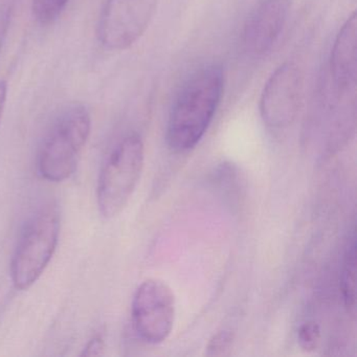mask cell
<instances>
[{
    "label": "cell",
    "instance_id": "cell-1",
    "mask_svg": "<svg viewBox=\"0 0 357 357\" xmlns=\"http://www.w3.org/2000/svg\"><path fill=\"white\" fill-rule=\"evenodd\" d=\"M225 87L222 68L208 66L187 81L175 100L167 125V144L175 153L194 149L218 109Z\"/></svg>",
    "mask_w": 357,
    "mask_h": 357
},
{
    "label": "cell",
    "instance_id": "cell-2",
    "mask_svg": "<svg viewBox=\"0 0 357 357\" xmlns=\"http://www.w3.org/2000/svg\"><path fill=\"white\" fill-rule=\"evenodd\" d=\"M91 131V116L83 105L62 110L43 137L37 158V169L45 181L61 183L70 178L78 166Z\"/></svg>",
    "mask_w": 357,
    "mask_h": 357
},
{
    "label": "cell",
    "instance_id": "cell-3",
    "mask_svg": "<svg viewBox=\"0 0 357 357\" xmlns=\"http://www.w3.org/2000/svg\"><path fill=\"white\" fill-rule=\"evenodd\" d=\"M144 162L145 146L137 133L127 135L112 150L98 183V206L104 218H114L126 208L141 179Z\"/></svg>",
    "mask_w": 357,
    "mask_h": 357
},
{
    "label": "cell",
    "instance_id": "cell-4",
    "mask_svg": "<svg viewBox=\"0 0 357 357\" xmlns=\"http://www.w3.org/2000/svg\"><path fill=\"white\" fill-rule=\"evenodd\" d=\"M59 234V213L54 206H45L29 221L12 259L11 278L16 289H29L45 273Z\"/></svg>",
    "mask_w": 357,
    "mask_h": 357
},
{
    "label": "cell",
    "instance_id": "cell-5",
    "mask_svg": "<svg viewBox=\"0 0 357 357\" xmlns=\"http://www.w3.org/2000/svg\"><path fill=\"white\" fill-rule=\"evenodd\" d=\"M158 0H106L98 24V38L108 51L135 45L155 14Z\"/></svg>",
    "mask_w": 357,
    "mask_h": 357
},
{
    "label": "cell",
    "instance_id": "cell-6",
    "mask_svg": "<svg viewBox=\"0 0 357 357\" xmlns=\"http://www.w3.org/2000/svg\"><path fill=\"white\" fill-rule=\"evenodd\" d=\"M176 301L172 288L158 279L144 281L132 301V321L135 331L144 342H164L173 330Z\"/></svg>",
    "mask_w": 357,
    "mask_h": 357
},
{
    "label": "cell",
    "instance_id": "cell-7",
    "mask_svg": "<svg viewBox=\"0 0 357 357\" xmlns=\"http://www.w3.org/2000/svg\"><path fill=\"white\" fill-rule=\"evenodd\" d=\"M303 93V75L296 64L286 62L271 75L263 89L260 112L267 126L283 129L296 120Z\"/></svg>",
    "mask_w": 357,
    "mask_h": 357
},
{
    "label": "cell",
    "instance_id": "cell-8",
    "mask_svg": "<svg viewBox=\"0 0 357 357\" xmlns=\"http://www.w3.org/2000/svg\"><path fill=\"white\" fill-rule=\"evenodd\" d=\"M286 0H265L246 22L243 43L246 51L263 56L279 39L287 17Z\"/></svg>",
    "mask_w": 357,
    "mask_h": 357
},
{
    "label": "cell",
    "instance_id": "cell-9",
    "mask_svg": "<svg viewBox=\"0 0 357 357\" xmlns=\"http://www.w3.org/2000/svg\"><path fill=\"white\" fill-rule=\"evenodd\" d=\"M330 76L336 95H354L357 77V16L353 13L340 29L330 58Z\"/></svg>",
    "mask_w": 357,
    "mask_h": 357
},
{
    "label": "cell",
    "instance_id": "cell-10",
    "mask_svg": "<svg viewBox=\"0 0 357 357\" xmlns=\"http://www.w3.org/2000/svg\"><path fill=\"white\" fill-rule=\"evenodd\" d=\"M342 300L348 308H354L356 302V237L353 234L348 241L340 273Z\"/></svg>",
    "mask_w": 357,
    "mask_h": 357
},
{
    "label": "cell",
    "instance_id": "cell-11",
    "mask_svg": "<svg viewBox=\"0 0 357 357\" xmlns=\"http://www.w3.org/2000/svg\"><path fill=\"white\" fill-rule=\"evenodd\" d=\"M70 0H32V11L35 20L43 24L55 22L66 10Z\"/></svg>",
    "mask_w": 357,
    "mask_h": 357
},
{
    "label": "cell",
    "instance_id": "cell-12",
    "mask_svg": "<svg viewBox=\"0 0 357 357\" xmlns=\"http://www.w3.org/2000/svg\"><path fill=\"white\" fill-rule=\"evenodd\" d=\"M235 334L231 330L222 329L216 332L206 344V356H229L233 350Z\"/></svg>",
    "mask_w": 357,
    "mask_h": 357
},
{
    "label": "cell",
    "instance_id": "cell-13",
    "mask_svg": "<svg viewBox=\"0 0 357 357\" xmlns=\"http://www.w3.org/2000/svg\"><path fill=\"white\" fill-rule=\"evenodd\" d=\"M321 340V329L314 321H307L301 326L298 331V346L306 351L312 352L317 350Z\"/></svg>",
    "mask_w": 357,
    "mask_h": 357
},
{
    "label": "cell",
    "instance_id": "cell-14",
    "mask_svg": "<svg viewBox=\"0 0 357 357\" xmlns=\"http://www.w3.org/2000/svg\"><path fill=\"white\" fill-rule=\"evenodd\" d=\"M12 18V7L9 3L0 5V53L7 38Z\"/></svg>",
    "mask_w": 357,
    "mask_h": 357
},
{
    "label": "cell",
    "instance_id": "cell-15",
    "mask_svg": "<svg viewBox=\"0 0 357 357\" xmlns=\"http://www.w3.org/2000/svg\"><path fill=\"white\" fill-rule=\"evenodd\" d=\"M105 350V342L101 335H96L87 342L83 349L82 356H100Z\"/></svg>",
    "mask_w": 357,
    "mask_h": 357
},
{
    "label": "cell",
    "instance_id": "cell-16",
    "mask_svg": "<svg viewBox=\"0 0 357 357\" xmlns=\"http://www.w3.org/2000/svg\"><path fill=\"white\" fill-rule=\"evenodd\" d=\"M8 98V83L6 81H0V121L3 118L5 112L6 103Z\"/></svg>",
    "mask_w": 357,
    "mask_h": 357
}]
</instances>
